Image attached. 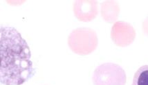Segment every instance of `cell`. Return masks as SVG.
<instances>
[{
    "mask_svg": "<svg viewBox=\"0 0 148 85\" xmlns=\"http://www.w3.org/2000/svg\"><path fill=\"white\" fill-rule=\"evenodd\" d=\"M0 81L4 85H22L34 76L36 69L26 41L16 29L0 28Z\"/></svg>",
    "mask_w": 148,
    "mask_h": 85,
    "instance_id": "6da1fadb",
    "label": "cell"
},
{
    "mask_svg": "<svg viewBox=\"0 0 148 85\" xmlns=\"http://www.w3.org/2000/svg\"><path fill=\"white\" fill-rule=\"evenodd\" d=\"M68 45L73 52L80 56H86L94 52L98 47V36L93 29L79 27L70 33Z\"/></svg>",
    "mask_w": 148,
    "mask_h": 85,
    "instance_id": "7a4b0ae2",
    "label": "cell"
},
{
    "mask_svg": "<svg viewBox=\"0 0 148 85\" xmlns=\"http://www.w3.org/2000/svg\"><path fill=\"white\" fill-rule=\"evenodd\" d=\"M92 81L93 85H125L126 73L119 65L105 62L95 69Z\"/></svg>",
    "mask_w": 148,
    "mask_h": 85,
    "instance_id": "3957f363",
    "label": "cell"
},
{
    "mask_svg": "<svg viewBox=\"0 0 148 85\" xmlns=\"http://www.w3.org/2000/svg\"><path fill=\"white\" fill-rule=\"evenodd\" d=\"M111 38L116 46H129L136 38V31L133 26L125 21H116L111 29Z\"/></svg>",
    "mask_w": 148,
    "mask_h": 85,
    "instance_id": "277c9868",
    "label": "cell"
},
{
    "mask_svg": "<svg viewBox=\"0 0 148 85\" xmlns=\"http://www.w3.org/2000/svg\"><path fill=\"white\" fill-rule=\"evenodd\" d=\"M73 10L79 21L90 22L98 15V3L96 0H75Z\"/></svg>",
    "mask_w": 148,
    "mask_h": 85,
    "instance_id": "5b68a950",
    "label": "cell"
},
{
    "mask_svg": "<svg viewBox=\"0 0 148 85\" xmlns=\"http://www.w3.org/2000/svg\"><path fill=\"white\" fill-rule=\"evenodd\" d=\"M101 16L107 23H114L117 20L120 13L119 3L113 0L101 3Z\"/></svg>",
    "mask_w": 148,
    "mask_h": 85,
    "instance_id": "8992f818",
    "label": "cell"
},
{
    "mask_svg": "<svg viewBox=\"0 0 148 85\" xmlns=\"http://www.w3.org/2000/svg\"><path fill=\"white\" fill-rule=\"evenodd\" d=\"M132 85H148V65L141 66L136 72Z\"/></svg>",
    "mask_w": 148,
    "mask_h": 85,
    "instance_id": "52a82bcc",
    "label": "cell"
},
{
    "mask_svg": "<svg viewBox=\"0 0 148 85\" xmlns=\"http://www.w3.org/2000/svg\"><path fill=\"white\" fill-rule=\"evenodd\" d=\"M143 30L146 35L148 36V17L143 23Z\"/></svg>",
    "mask_w": 148,
    "mask_h": 85,
    "instance_id": "ba28073f",
    "label": "cell"
}]
</instances>
